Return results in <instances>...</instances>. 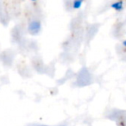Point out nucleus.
<instances>
[{
	"mask_svg": "<svg viewBox=\"0 0 126 126\" xmlns=\"http://www.w3.org/2000/svg\"><path fill=\"white\" fill-rule=\"evenodd\" d=\"M41 29H42V24L37 20H33L28 25V30L32 35H35V34L39 33Z\"/></svg>",
	"mask_w": 126,
	"mask_h": 126,
	"instance_id": "f257e3e1",
	"label": "nucleus"
},
{
	"mask_svg": "<svg viewBox=\"0 0 126 126\" xmlns=\"http://www.w3.org/2000/svg\"><path fill=\"white\" fill-rule=\"evenodd\" d=\"M110 7L115 10L116 11H121L124 9V3L122 1H116L113 4H111Z\"/></svg>",
	"mask_w": 126,
	"mask_h": 126,
	"instance_id": "f03ea898",
	"label": "nucleus"
},
{
	"mask_svg": "<svg viewBox=\"0 0 126 126\" xmlns=\"http://www.w3.org/2000/svg\"><path fill=\"white\" fill-rule=\"evenodd\" d=\"M83 2H84V0H74V2H73V7L74 9H79L82 5Z\"/></svg>",
	"mask_w": 126,
	"mask_h": 126,
	"instance_id": "7ed1b4c3",
	"label": "nucleus"
},
{
	"mask_svg": "<svg viewBox=\"0 0 126 126\" xmlns=\"http://www.w3.org/2000/svg\"><path fill=\"white\" fill-rule=\"evenodd\" d=\"M123 45H124V47H126V40H124V42H123Z\"/></svg>",
	"mask_w": 126,
	"mask_h": 126,
	"instance_id": "20e7f679",
	"label": "nucleus"
},
{
	"mask_svg": "<svg viewBox=\"0 0 126 126\" xmlns=\"http://www.w3.org/2000/svg\"><path fill=\"white\" fill-rule=\"evenodd\" d=\"M31 1H36V0H31Z\"/></svg>",
	"mask_w": 126,
	"mask_h": 126,
	"instance_id": "39448f33",
	"label": "nucleus"
}]
</instances>
